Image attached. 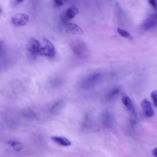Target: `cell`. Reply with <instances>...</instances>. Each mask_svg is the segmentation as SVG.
Segmentation results:
<instances>
[{"label": "cell", "instance_id": "obj_15", "mask_svg": "<svg viewBox=\"0 0 157 157\" xmlns=\"http://www.w3.org/2000/svg\"><path fill=\"white\" fill-rule=\"evenodd\" d=\"M120 92V89L118 88H115L110 90L107 95V98L111 99L116 96Z\"/></svg>", "mask_w": 157, "mask_h": 157}, {"label": "cell", "instance_id": "obj_9", "mask_svg": "<svg viewBox=\"0 0 157 157\" xmlns=\"http://www.w3.org/2000/svg\"><path fill=\"white\" fill-rule=\"evenodd\" d=\"M121 100L123 104L128 110L132 114L136 117V113L130 98L126 95H124L122 97Z\"/></svg>", "mask_w": 157, "mask_h": 157}, {"label": "cell", "instance_id": "obj_6", "mask_svg": "<svg viewBox=\"0 0 157 157\" xmlns=\"http://www.w3.org/2000/svg\"><path fill=\"white\" fill-rule=\"evenodd\" d=\"M79 13L78 10L75 6H72L68 8L63 13L62 19L65 23L71 19L73 18Z\"/></svg>", "mask_w": 157, "mask_h": 157}, {"label": "cell", "instance_id": "obj_3", "mask_svg": "<svg viewBox=\"0 0 157 157\" xmlns=\"http://www.w3.org/2000/svg\"><path fill=\"white\" fill-rule=\"evenodd\" d=\"M44 45L40 50V55L50 58L54 57L56 55L55 47L52 43L48 39H43Z\"/></svg>", "mask_w": 157, "mask_h": 157}, {"label": "cell", "instance_id": "obj_19", "mask_svg": "<svg viewBox=\"0 0 157 157\" xmlns=\"http://www.w3.org/2000/svg\"><path fill=\"white\" fill-rule=\"evenodd\" d=\"M23 1V0L12 1L11 2V5L12 7H14L16 6L17 5L21 3Z\"/></svg>", "mask_w": 157, "mask_h": 157}, {"label": "cell", "instance_id": "obj_14", "mask_svg": "<svg viewBox=\"0 0 157 157\" xmlns=\"http://www.w3.org/2000/svg\"><path fill=\"white\" fill-rule=\"evenodd\" d=\"M7 144L10 145L13 149L17 151H21L23 148V145L20 142L10 141L7 142Z\"/></svg>", "mask_w": 157, "mask_h": 157}, {"label": "cell", "instance_id": "obj_2", "mask_svg": "<svg viewBox=\"0 0 157 157\" xmlns=\"http://www.w3.org/2000/svg\"><path fill=\"white\" fill-rule=\"evenodd\" d=\"M102 77L101 74L99 73L90 75L82 80L81 84V87L84 89L90 88L98 83Z\"/></svg>", "mask_w": 157, "mask_h": 157}, {"label": "cell", "instance_id": "obj_8", "mask_svg": "<svg viewBox=\"0 0 157 157\" xmlns=\"http://www.w3.org/2000/svg\"><path fill=\"white\" fill-rule=\"evenodd\" d=\"M65 32L69 34L80 35L83 33V31L82 28L78 25L72 23H65Z\"/></svg>", "mask_w": 157, "mask_h": 157}, {"label": "cell", "instance_id": "obj_12", "mask_svg": "<svg viewBox=\"0 0 157 157\" xmlns=\"http://www.w3.org/2000/svg\"><path fill=\"white\" fill-rule=\"evenodd\" d=\"M102 123L105 125L109 126L112 124L113 119L111 114L108 112H105L101 117Z\"/></svg>", "mask_w": 157, "mask_h": 157}, {"label": "cell", "instance_id": "obj_10", "mask_svg": "<svg viewBox=\"0 0 157 157\" xmlns=\"http://www.w3.org/2000/svg\"><path fill=\"white\" fill-rule=\"evenodd\" d=\"M157 25V14H154L148 17L145 21L144 28L147 30Z\"/></svg>", "mask_w": 157, "mask_h": 157}, {"label": "cell", "instance_id": "obj_18", "mask_svg": "<svg viewBox=\"0 0 157 157\" xmlns=\"http://www.w3.org/2000/svg\"><path fill=\"white\" fill-rule=\"evenodd\" d=\"M54 4L56 7L62 6L63 4V2L61 0H55L54 1Z\"/></svg>", "mask_w": 157, "mask_h": 157}, {"label": "cell", "instance_id": "obj_20", "mask_svg": "<svg viewBox=\"0 0 157 157\" xmlns=\"http://www.w3.org/2000/svg\"><path fill=\"white\" fill-rule=\"evenodd\" d=\"M149 3L154 8H155L156 7L157 4L155 1L153 0H149Z\"/></svg>", "mask_w": 157, "mask_h": 157}, {"label": "cell", "instance_id": "obj_17", "mask_svg": "<svg viewBox=\"0 0 157 157\" xmlns=\"http://www.w3.org/2000/svg\"><path fill=\"white\" fill-rule=\"evenodd\" d=\"M151 96L154 105L157 107V90L152 91L151 93Z\"/></svg>", "mask_w": 157, "mask_h": 157}, {"label": "cell", "instance_id": "obj_11", "mask_svg": "<svg viewBox=\"0 0 157 157\" xmlns=\"http://www.w3.org/2000/svg\"><path fill=\"white\" fill-rule=\"evenodd\" d=\"M52 140L57 144L63 146H68L71 143L67 138L60 136H53L51 137Z\"/></svg>", "mask_w": 157, "mask_h": 157}, {"label": "cell", "instance_id": "obj_1", "mask_svg": "<svg viewBox=\"0 0 157 157\" xmlns=\"http://www.w3.org/2000/svg\"><path fill=\"white\" fill-rule=\"evenodd\" d=\"M71 47L74 53L80 58H87L89 54L88 48L85 43L80 40H76L72 42Z\"/></svg>", "mask_w": 157, "mask_h": 157}, {"label": "cell", "instance_id": "obj_21", "mask_svg": "<svg viewBox=\"0 0 157 157\" xmlns=\"http://www.w3.org/2000/svg\"><path fill=\"white\" fill-rule=\"evenodd\" d=\"M152 154L155 157H157V147L155 148L152 151Z\"/></svg>", "mask_w": 157, "mask_h": 157}, {"label": "cell", "instance_id": "obj_5", "mask_svg": "<svg viewBox=\"0 0 157 157\" xmlns=\"http://www.w3.org/2000/svg\"><path fill=\"white\" fill-rule=\"evenodd\" d=\"M39 42L33 37L31 38L27 44V50L33 56L40 55V50L41 48Z\"/></svg>", "mask_w": 157, "mask_h": 157}, {"label": "cell", "instance_id": "obj_4", "mask_svg": "<svg viewBox=\"0 0 157 157\" xmlns=\"http://www.w3.org/2000/svg\"><path fill=\"white\" fill-rule=\"evenodd\" d=\"M29 18L28 15L22 13L14 14L11 18L12 23L15 26H23L27 25L29 22Z\"/></svg>", "mask_w": 157, "mask_h": 157}, {"label": "cell", "instance_id": "obj_13", "mask_svg": "<svg viewBox=\"0 0 157 157\" xmlns=\"http://www.w3.org/2000/svg\"><path fill=\"white\" fill-rule=\"evenodd\" d=\"M64 105L63 101H59L55 103L51 108L50 112L53 114H58L62 109Z\"/></svg>", "mask_w": 157, "mask_h": 157}, {"label": "cell", "instance_id": "obj_7", "mask_svg": "<svg viewBox=\"0 0 157 157\" xmlns=\"http://www.w3.org/2000/svg\"><path fill=\"white\" fill-rule=\"evenodd\" d=\"M141 106L143 113L146 117H151L154 114V112L151 104L146 98L142 101L140 103Z\"/></svg>", "mask_w": 157, "mask_h": 157}, {"label": "cell", "instance_id": "obj_16", "mask_svg": "<svg viewBox=\"0 0 157 157\" xmlns=\"http://www.w3.org/2000/svg\"><path fill=\"white\" fill-rule=\"evenodd\" d=\"M117 31L118 33L121 36L130 40H132V36L126 31L118 28L117 29Z\"/></svg>", "mask_w": 157, "mask_h": 157}]
</instances>
